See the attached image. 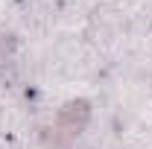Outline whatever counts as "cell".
<instances>
[{
    "label": "cell",
    "instance_id": "obj_1",
    "mask_svg": "<svg viewBox=\"0 0 152 149\" xmlns=\"http://www.w3.org/2000/svg\"><path fill=\"white\" fill-rule=\"evenodd\" d=\"M88 120V105L85 102H70L67 108H61L56 117V137H73Z\"/></svg>",
    "mask_w": 152,
    "mask_h": 149
}]
</instances>
